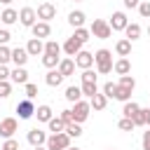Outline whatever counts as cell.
<instances>
[{"mask_svg":"<svg viewBox=\"0 0 150 150\" xmlns=\"http://www.w3.org/2000/svg\"><path fill=\"white\" fill-rule=\"evenodd\" d=\"M112 52L110 49H98L96 54H94V66H96V73L98 75H108V73H112Z\"/></svg>","mask_w":150,"mask_h":150,"instance_id":"obj_1","label":"cell"},{"mask_svg":"<svg viewBox=\"0 0 150 150\" xmlns=\"http://www.w3.org/2000/svg\"><path fill=\"white\" fill-rule=\"evenodd\" d=\"M70 112H73V122H77V124H82V122H87L89 120V112H91V108H89V101H75L73 103V108H70Z\"/></svg>","mask_w":150,"mask_h":150,"instance_id":"obj_2","label":"cell"},{"mask_svg":"<svg viewBox=\"0 0 150 150\" xmlns=\"http://www.w3.org/2000/svg\"><path fill=\"white\" fill-rule=\"evenodd\" d=\"M47 150H66V148H70V136L66 134V131H61V134H52V136H47Z\"/></svg>","mask_w":150,"mask_h":150,"instance_id":"obj_3","label":"cell"},{"mask_svg":"<svg viewBox=\"0 0 150 150\" xmlns=\"http://www.w3.org/2000/svg\"><path fill=\"white\" fill-rule=\"evenodd\" d=\"M89 33H91L94 38H98V40H108V38L112 35V30H110L108 21H103V19H94V23H91Z\"/></svg>","mask_w":150,"mask_h":150,"instance_id":"obj_4","label":"cell"},{"mask_svg":"<svg viewBox=\"0 0 150 150\" xmlns=\"http://www.w3.org/2000/svg\"><path fill=\"white\" fill-rule=\"evenodd\" d=\"M35 14H38L40 21H47V23H49V21L56 16V5H52V2H42V5H38Z\"/></svg>","mask_w":150,"mask_h":150,"instance_id":"obj_5","label":"cell"},{"mask_svg":"<svg viewBox=\"0 0 150 150\" xmlns=\"http://www.w3.org/2000/svg\"><path fill=\"white\" fill-rule=\"evenodd\" d=\"M16 129H19V122H16L14 117H5V120L0 122V136H2V138H14Z\"/></svg>","mask_w":150,"mask_h":150,"instance_id":"obj_6","label":"cell"},{"mask_svg":"<svg viewBox=\"0 0 150 150\" xmlns=\"http://www.w3.org/2000/svg\"><path fill=\"white\" fill-rule=\"evenodd\" d=\"M16 115H19V120H30V117L35 115V105H33V101H28V98L19 101V103H16Z\"/></svg>","mask_w":150,"mask_h":150,"instance_id":"obj_7","label":"cell"},{"mask_svg":"<svg viewBox=\"0 0 150 150\" xmlns=\"http://www.w3.org/2000/svg\"><path fill=\"white\" fill-rule=\"evenodd\" d=\"M30 33H33V38H38V40H45V38L52 35V26H49L47 21H35V23L30 26Z\"/></svg>","mask_w":150,"mask_h":150,"instance_id":"obj_8","label":"cell"},{"mask_svg":"<svg viewBox=\"0 0 150 150\" xmlns=\"http://www.w3.org/2000/svg\"><path fill=\"white\" fill-rule=\"evenodd\" d=\"M73 61H75V66H77V68L89 70V68L94 66V54H91V52H87V49H82V52H77V56H75Z\"/></svg>","mask_w":150,"mask_h":150,"instance_id":"obj_9","label":"cell"},{"mask_svg":"<svg viewBox=\"0 0 150 150\" xmlns=\"http://www.w3.org/2000/svg\"><path fill=\"white\" fill-rule=\"evenodd\" d=\"M26 141L33 145V148H40V145H45L47 143V134L42 131V129H38V127H33L30 131H28V136H26Z\"/></svg>","mask_w":150,"mask_h":150,"instance_id":"obj_10","label":"cell"},{"mask_svg":"<svg viewBox=\"0 0 150 150\" xmlns=\"http://www.w3.org/2000/svg\"><path fill=\"white\" fill-rule=\"evenodd\" d=\"M127 23H129V19H127L124 12H112V16H110V21H108L110 30H124Z\"/></svg>","mask_w":150,"mask_h":150,"instance_id":"obj_11","label":"cell"},{"mask_svg":"<svg viewBox=\"0 0 150 150\" xmlns=\"http://www.w3.org/2000/svg\"><path fill=\"white\" fill-rule=\"evenodd\" d=\"M19 21H21V26L30 28V26L38 21V14H35V9H33V7H23V9H19Z\"/></svg>","mask_w":150,"mask_h":150,"instance_id":"obj_12","label":"cell"},{"mask_svg":"<svg viewBox=\"0 0 150 150\" xmlns=\"http://www.w3.org/2000/svg\"><path fill=\"white\" fill-rule=\"evenodd\" d=\"M12 63H14L16 68H26V63H28V52H26V47H14V49H12Z\"/></svg>","mask_w":150,"mask_h":150,"instance_id":"obj_13","label":"cell"},{"mask_svg":"<svg viewBox=\"0 0 150 150\" xmlns=\"http://www.w3.org/2000/svg\"><path fill=\"white\" fill-rule=\"evenodd\" d=\"M61 49H63L68 56H73V59H75V56H77V52H82V42H77V40L70 35V38L63 42V47H61Z\"/></svg>","mask_w":150,"mask_h":150,"instance_id":"obj_14","label":"cell"},{"mask_svg":"<svg viewBox=\"0 0 150 150\" xmlns=\"http://www.w3.org/2000/svg\"><path fill=\"white\" fill-rule=\"evenodd\" d=\"M84 21H87V14L80 12V9H73V12L68 14V23H70L73 28H84Z\"/></svg>","mask_w":150,"mask_h":150,"instance_id":"obj_15","label":"cell"},{"mask_svg":"<svg viewBox=\"0 0 150 150\" xmlns=\"http://www.w3.org/2000/svg\"><path fill=\"white\" fill-rule=\"evenodd\" d=\"M26 52H28V56L45 54V42H42V40H38V38H30V40H28V45H26Z\"/></svg>","mask_w":150,"mask_h":150,"instance_id":"obj_16","label":"cell"},{"mask_svg":"<svg viewBox=\"0 0 150 150\" xmlns=\"http://www.w3.org/2000/svg\"><path fill=\"white\" fill-rule=\"evenodd\" d=\"M115 54H117L120 59H127V56H131V42H129L127 38L117 40V42H115Z\"/></svg>","mask_w":150,"mask_h":150,"instance_id":"obj_17","label":"cell"},{"mask_svg":"<svg viewBox=\"0 0 150 150\" xmlns=\"http://www.w3.org/2000/svg\"><path fill=\"white\" fill-rule=\"evenodd\" d=\"M9 82H14V84H26V82H28V70L14 66V70H9Z\"/></svg>","mask_w":150,"mask_h":150,"instance_id":"obj_18","label":"cell"},{"mask_svg":"<svg viewBox=\"0 0 150 150\" xmlns=\"http://www.w3.org/2000/svg\"><path fill=\"white\" fill-rule=\"evenodd\" d=\"M56 70H59L63 77H70V75L75 73V61H73V59H61L59 66H56Z\"/></svg>","mask_w":150,"mask_h":150,"instance_id":"obj_19","label":"cell"},{"mask_svg":"<svg viewBox=\"0 0 150 150\" xmlns=\"http://www.w3.org/2000/svg\"><path fill=\"white\" fill-rule=\"evenodd\" d=\"M0 21H2L5 26H12L14 21H19V12L12 9V7H5V9L0 12Z\"/></svg>","mask_w":150,"mask_h":150,"instance_id":"obj_20","label":"cell"},{"mask_svg":"<svg viewBox=\"0 0 150 150\" xmlns=\"http://www.w3.org/2000/svg\"><path fill=\"white\" fill-rule=\"evenodd\" d=\"M105 105H108V98H105L101 91H96V94L89 98V108H91V110H105Z\"/></svg>","mask_w":150,"mask_h":150,"instance_id":"obj_21","label":"cell"},{"mask_svg":"<svg viewBox=\"0 0 150 150\" xmlns=\"http://www.w3.org/2000/svg\"><path fill=\"white\" fill-rule=\"evenodd\" d=\"M112 70H115L117 75H129V73H131V61H129V59H117V61L112 63Z\"/></svg>","mask_w":150,"mask_h":150,"instance_id":"obj_22","label":"cell"},{"mask_svg":"<svg viewBox=\"0 0 150 150\" xmlns=\"http://www.w3.org/2000/svg\"><path fill=\"white\" fill-rule=\"evenodd\" d=\"M35 117H38V122H49V120L54 117V112H52V108H49L47 103H42V105L35 108Z\"/></svg>","mask_w":150,"mask_h":150,"instance_id":"obj_23","label":"cell"},{"mask_svg":"<svg viewBox=\"0 0 150 150\" xmlns=\"http://www.w3.org/2000/svg\"><path fill=\"white\" fill-rule=\"evenodd\" d=\"M124 33H127V40H129V42H134V40H138V38H141V33H143V30H141V26H138V23H127Z\"/></svg>","mask_w":150,"mask_h":150,"instance_id":"obj_24","label":"cell"},{"mask_svg":"<svg viewBox=\"0 0 150 150\" xmlns=\"http://www.w3.org/2000/svg\"><path fill=\"white\" fill-rule=\"evenodd\" d=\"M45 82H47L49 87H59V84L63 82V75H61V73H59V70L54 68V70H49V73L45 75Z\"/></svg>","mask_w":150,"mask_h":150,"instance_id":"obj_25","label":"cell"},{"mask_svg":"<svg viewBox=\"0 0 150 150\" xmlns=\"http://www.w3.org/2000/svg\"><path fill=\"white\" fill-rule=\"evenodd\" d=\"M63 96H66V101H68V103H75V101H80V98H82V89H80V87H75V84H70V87L66 89V94H63Z\"/></svg>","mask_w":150,"mask_h":150,"instance_id":"obj_26","label":"cell"},{"mask_svg":"<svg viewBox=\"0 0 150 150\" xmlns=\"http://www.w3.org/2000/svg\"><path fill=\"white\" fill-rule=\"evenodd\" d=\"M138 110H141V105H138L136 101H127V103L122 105V115H124V117H129V120H131Z\"/></svg>","mask_w":150,"mask_h":150,"instance_id":"obj_27","label":"cell"},{"mask_svg":"<svg viewBox=\"0 0 150 150\" xmlns=\"http://www.w3.org/2000/svg\"><path fill=\"white\" fill-rule=\"evenodd\" d=\"M47 127H49L52 134H61V131H66V124H63L61 117H52V120L47 122Z\"/></svg>","mask_w":150,"mask_h":150,"instance_id":"obj_28","label":"cell"},{"mask_svg":"<svg viewBox=\"0 0 150 150\" xmlns=\"http://www.w3.org/2000/svg\"><path fill=\"white\" fill-rule=\"evenodd\" d=\"M45 54L59 56V54H61V45H59L56 40H47V42H45Z\"/></svg>","mask_w":150,"mask_h":150,"instance_id":"obj_29","label":"cell"},{"mask_svg":"<svg viewBox=\"0 0 150 150\" xmlns=\"http://www.w3.org/2000/svg\"><path fill=\"white\" fill-rule=\"evenodd\" d=\"M59 61H61V56H52V54H42V66H45V68H49V70H54V68L59 66Z\"/></svg>","mask_w":150,"mask_h":150,"instance_id":"obj_30","label":"cell"},{"mask_svg":"<svg viewBox=\"0 0 150 150\" xmlns=\"http://www.w3.org/2000/svg\"><path fill=\"white\" fill-rule=\"evenodd\" d=\"M117 87H122V89H129V91H134V87H136V80H134L131 75H120V82H117Z\"/></svg>","mask_w":150,"mask_h":150,"instance_id":"obj_31","label":"cell"},{"mask_svg":"<svg viewBox=\"0 0 150 150\" xmlns=\"http://www.w3.org/2000/svg\"><path fill=\"white\" fill-rule=\"evenodd\" d=\"M82 96H87V98H91L96 91H98V87H96V82H82Z\"/></svg>","mask_w":150,"mask_h":150,"instance_id":"obj_32","label":"cell"},{"mask_svg":"<svg viewBox=\"0 0 150 150\" xmlns=\"http://www.w3.org/2000/svg\"><path fill=\"white\" fill-rule=\"evenodd\" d=\"M66 134H68L70 138H80V136H82V127H80L77 122H70V124H66Z\"/></svg>","mask_w":150,"mask_h":150,"instance_id":"obj_33","label":"cell"},{"mask_svg":"<svg viewBox=\"0 0 150 150\" xmlns=\"http://www.w3.org/2000/svg\"><path fill=\"white\" fill-rule=\"evenodd\" d=\"M101 94H103L105 98H115V94H117V82H105Z\"/></svg>","mask_w":150,"mask_h":150,"instance_id":"obj_34","label":"cell"},{"mask_svg":"<svg viewBox=\"0 0 150 150\" xmlns=\"http://www.w3.org/2000/svg\"><path fill=\"white\" fill-rule=\"evenodd\" d=\"M12 61V49L7 45H0V66H7Z\"/></svg>","mask_w":150,"mask_h":150,"instance_id":"obj_35","label":"cell"},{"mask_svg":"<svg viewBox=\"0 0 150 150\" xmlns=\"http://www.w3.org/2000/svg\"><path fill=\"white\" fill-rule=\"evenodd\" d=\"M89 35H91V33H89L87 28H75V33H73V38H75L77 42H82V45L89 40Z\"/></svg>","mask_w":150,"mask_h":150,"instance_id":"obj_36","label":"cell"},{"mask_svg":"<svg viewBox=\"0 0 150 150\" xmlns=\"http://www.w3.org/2000/svg\"><path fill=\"white\" fill-rule=\"evenodd\" d=\"M23 89H26V98H28V101H33V98L38 96V84L26 82V84H23Z\"/></svg>","mask_w":150,"mask_h":150,"instance_id":"obj_37","label":"cell"},{"mask_svg":"<svg viewBox=\"0 0 150 150\" xmlns=\"http://www.w3.org/2000/svg\"><path fill=\"white\" fill-rule=\"evenodd\" d=\"M145 110H148V108H141V110H138V112L131 117L134 127H143V124H145Z\"/></svg>","mask_w":150,"mask_h":150,"instance_id":"obj_38","label":"cell"},{"mask_svg":"<svg viewBox=\"0 0 150 150\" xmlns=\"http://www.w3.org/2000/svg\"><path fill=\"white\" fill-rule=\"evenodd\" d=\"M12 94V82L9 80H0V98H7Z\"/></svg>","mask_w":150,"mask_h":150,"instance_id":"obj_39","label":"cell"},{"mask_svg":"<svg viewBox=\"0 0 150 150\" xmlns=\"http://www.w3.org/2000/svg\"><path fill=\"white\" fill-rule=\"evenodd\" d=\"M115 98H117V101H122V103H127V101H131V91H129V89H122V87H117V94H115Z\"/></svg>","mask_w":150,"mask_h":150,"instance_id":"obj_40","label":"cell"},{"mask_svg":"<svg viewBox=\"0 0 150 150\" xmlns=\"http://www.w3.org/2000/svg\"><path fill=\"white\" fill-rule=\"evenodd\" d=\"M117 127H120V131H134L136 127H134V122L129 120V117H122L120 122H117Z\"/></svg>","mask_w":150,"mask_h":150,"instance_id":"obj_41","label":"cell"},{"mask_svg":"<svg viewBox=\"0 0 150 150\" xmlns=\"http://www.w3.org/2000/svg\"><path fill=\"white\" fill-rule=\"evenodd\" d=\"M0 150H19V141L16 138H5V143H2Z\"/></svg>","mask_w":150,"mask_h":150,"instance_id":"obj_42","label":"cell"},{"mask_svg":"<svg viewBox=\"0 0 150 150\" xmlns=\"http://www.w3.org/2000/svg\"><path fill=\"white\" fill-rule=\"evenodd\" d=\"M138 14L143 19H150V2H138Z\"/></svg>","mask_w":150,"mask_h":150,"instance_id":"obj_43","label":"cell"},{"mask_svg":"<svg viewBox=\"0 0 150 150\" xmlns=\"http://www.w3.org/2000/svg\"><path fill=\"white\" fill-rule=\"evenodd\" d=\"M80 77H82V82H96V73H94L91 68H89V70H82Z\"/></svg>","mask_w":150,"mask_h":150,"instance_id":"obj_44","label":"cell"},{"mask_svg":"<svg viewBox=\"0 0 150 150\" xmlns=\"http://www.w3.org/2000/svg\"><path fill=\"white\" fill-rule=\"evenodd\" d=\"M59 117L63 120V124H70V122H73V112H70L68 108H66V110H61V115H59Z\"/></svg>","mask_w":150,"mask_h":150,"instance_id":"obj_45","label":"cell"},{"mask_svg":"<svg viewBox=\"0 0 150 150\" xmlns=\"http://www.w3.org/2000/svg\"><path fill=\"white\" fill-rule=\"evenodd\" d=\"M9 38H12V35H9V30H7V28H0V45H7V42H9Z\"/></svg>","mask_w":150,"mask_h":150,"instance_id":"obj_46","label":"cell"},{"mask_svg":"<svg viewBox=\"0 0 150 150\" xmlns=\"http://www.w3.org/2000/svg\"><path fill=\"white\" fill-rule=\"evenodd\" d=\"M143 150H150V127L148 131H143Z\"/></svg>","mask_w":150,"mask_h":150,"instance_id":"obj_47","label":"cell"},{"mask_svg":"<svg viewBox=\"0 0 150 150\" xmlns=\"http://www.w3.org/2000/svg\"><path fill=\"white\" fill-rule=\"evenodd\" d=\"M0 80H9V68L7 66H0Z\"/></svg>","mask_w":150,"mask_h":150,"instance_id":"obj_48","label":"cell"},{"mask_svg":"<svg viewBox=\"0 0 150 150\" xmlns=\"http://www.w3.org/2000/svg\"><path fill=\"white\" fill-rule=\"evenodd\" d=\"M122 2H124V7H127V9H131V7H138V2H141V0H122Z\"/></svg>","mask_w":150,"mask_h":150,"instance_id":"obj_49","label":"cell"},{"mask_svg":"<svg viewBox=\"0 0 150 150\" xmlns=\"http://www.w3.org/2000/svg\"><path fill=\"white\" fill-rule=\"evenodd\" d=\"M145 124H148V127H150V108H148V110H145Z\"/></svg>","mask_w":150,"mask_h":150,"instance_id":"obj_50","label":"cell"},{"mask_svg":"<svg viewBox=\"0 0 150 150\" xmlns=\"http://www.w3.org/2000/svg\"><path fill=\"white\" fill-rule=\"evenodd\" d=\"M0 2H2V5H7V7H9V5H12V2H14V0H0Z\"/></svg>","mask_w":150,"mask_h":150,"instance_id":"obj_51","label":"cell"},{"mask_svg":"<svg viewBox=\"0 0 150 150\" xmlns=\"http://www.w3.org/2000/svg\"><path fill=\"white\" fill-rule=\"evenodd\" d=\"M33 150H47V148H42V145H40V148H33Z\"/></svg>","mask_w":150,"mask_h":150,"instance_id":"obj_52","label":"cell"},{"mask_svg":"<svg viewBox=\"0 0 150 150\" xmlns=\"http://www.w3.org/2000/svg\"><path fill=\"white\" fill-rule=\"evenodd\" d=\"M66 150H80V148H66Z\"/></svg>","mask_w":150,"mask_h":150,"instance_id":"obj_53","label":"cell"},{"mask_svg":"<svg viewBox=\"0 0 150 150\" xmlns=\"http://www.w3.org/2000/svg\"><path fill=\"white\" fill-rule=\"evenodd\" d=\"M148 33H150V26H148Z\"/></svg>","mask_w":150,"mask_h":150,"instance_id":"obj_54","label":"cell"},{"mask_svg":"<svg viewBox=\"0 0 150 150\" xmlns=\"http://www.w3.org/2000/svg\"><path fill=\"white\" fill-rule=\"evenodd\" d=\"M110 150H115V148H110Z\"/></svg>","mask_w":150,"mask_h":150,"instance_id":"obj_55","label":"cell"},{"mask_svg":"<svg viewBox=\"0 0 150 150\" xmlns=\"http://www.w3.org/2000/svg\"><path fill=\"white\" fill-rule=\"evenodd\" d=\"M75 2H77V0H75Z\"/></svg>","mask_w":150,"mask_h":150,"instance_id":"obj_56","label":"cell"}]
</instances>
